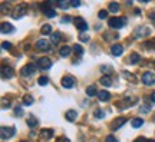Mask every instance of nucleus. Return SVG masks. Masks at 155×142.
<instances>
[{"label":"nucleus","mask_w":155,"mask_h":142,"mask_svg":"<svg viewBox=\"0 0 155 142\" xmlns=\"http://www.w3.org/2000/svg\"><path fill=\"white\" fill-rule=\"evenodd\" d=\"M131 125H132V128H141L142 125H144V119H141V118H135V119H132V122H131Z\"/></svg>","instance_id":"obj_20"},{"label":"nucleus","mask_w":155,"mask_h":142,"mask_svg":"<svg viewBox=\"0 0 155 142\" xmlns=\"http://www.w3.org/2000/svg\"><path fill=\"white\" fill-rule=\"evenodd\" d=\"M108 25L112 29H121V27H123V26L126 25V19L125 17H111Z\"/></svg>","instance_id":"obj_1"},{"label":"nucleus","mask_w":155,"mask_h":142,"mask_svg":"<svg viewBox=\"0 0 155 142\" xmlns=\"http://www.w3.org/2000/svg\"><path fill=\"white\" fill-rule=\"evenodd\" d=\"M99 82L103 85V86H111L112 85V80H111V76H102L99 79Z\"/></svg>","instance_id":"obj_24"},{"label":"nucleus","mask_w":155,"mask_h":142,"mask_svg":"<svg viewBox=\"0 0 155 142\" xmlns=\"http://www.w3.org/2000/svg\"><path fill=\"white\" fill-rule=\"evenodd\" d=\"M139 60H141V56H139L138 53H131V55H129V63L136 65Z\"/></svg>","instance_id":"obj_21"},{"label":"nucleus","mask_w":155,"mask_h":142,"mask_svg":"<svg viewBox=\"0 0 155 142\" xmlns=\"http://www.w3.org/2000/svg\"><path fill=\"white\" fill-rule=\"evenodd\" d=\"M26 13V6L25 5H19V6L14 9V13H13V19H22Z\"/></svg>","instance_id":"obj_7"},{"label":"nucleus","mask_w":155,"mask_h":142,"mask_svg":"<svg viewBox=\"0 0 155 142\" xmlns=\"http://www.w3.org/2000/svg\"><path fill=\"white\" fill-rule=\"evenodd\" d=\"M73 52H75L76 55H79V56H81V55H84V47H82L81 45H75V46H73Z\"/></svg>","instance_id":"obj_28"},{"label":"nucleus","mask_w":155,"mask_h":142,"mask_svg":"<svg viewBox=\"0 0 155 142\" xmlns=\"http://www.w3.org/2000/svg\"><path fill=\"white\" fill-rule=\"evenodd\" d=\"M154 121H155V116H154Z\"/></svg>","instance_id":"obj_48"},{"label":"nucleus","mask_w":155,"mask_h":142,"mask_svg":"<svg viewBox=\"0 0 155 142\" xmlns=\"http://www.w3.org/2000/svg\"><path fill=\"white\" fill-rule=\"evenodd\" d=\"M151 101L155 103V92H152V93H151Z\"/></svg>","instance_id":"obj_45"},{"label":"nucleus","mask_w":155,"mask_h":142,"mask_svg":"<svg viewBox=\"0 0 155 142\" xmlns=\"http://www.w3.org/2000/svg\"><path fill=\"white\" fill-rule=\"evenodd\" d=\"M53 129H49V128H45L40 131V138H43V139H50L53 138Z\"/></svg>","instance_id":"obj_13"},{"label":"nucleus","mask_w":155,"mask_h":142,"mask_svg":"<svg viewBox=\"0 0 155 142\" xmlns=\"http://www.w3.org/2000/svg\"><path fill=\"white\" fill-rule=\"evenodd\" d=\"M27 125H29L30 128H36V126H38V119L33 115H30V118L27 119Z\"/></svg>","instance_id":"obj_26"},{"label":"nucleus","mask_w":155,"mask_h":142,"mask_svg":"<svg viewBox=\"0 0 155 142\" xmlns=\"http://www.w3.org/2000/svg\"><path fill=\"white\" fill-rule=\"evenodd\" d=\"M122 52H123L122 45H114L112 47H111V53H112L114 56H121Z\"/></svg>","instance_id":"obj_14"},{"label":"nucleus","mask_w":155,"mask_h":142,"mask_svg":"<svg viewBox=\"0 0 155 142\" xmlns=\"http://www.w3.org/2000/svg\"><path fill=\"white\" fill-rule=\"evenodd\" d=\"M149 19L152 20V23L155 25V12H152V13H149Z\"/></svg>","instance_id":"obj_43"},{"label":"nucleus","mask_w":155,"mask_h":142,"mask_svg":"<svg viewBox=\"0 0 155 142\" xmlns=\"http://www.w3.org/2000/svg\"><path fill=\"white\" fill-rule=\"evenodd\" d=\"M79 40H82V42H88V40H89V36H86L85 33H82V35H79Z\"/></svg>","instance_id":"obj_37"},{"label":"nucleus","mask_w":155,"mask_h":142,"mask_svg":"<svg viewBox=\"0 0 155 142\" xmlns=\"http://www.w3.org/2000/svg\"><path fill=\"white\" fill-rule=\"evenodd\" d=\"M134 142H148V141H147V139H145L144 136H139V138H136Z\"/></svg>","instance_id":"obj_42"},{"label":"nucleus","mask_w":155,"mask_h":142,"mask_svg":"<svg viewBox=\"0 0 155 142\" xmlns=\"http://www.w3.org/2000/svg\"><path fill=\"white\" fill-rule=\"evenodd\" d=\"M22 142H27V141H22Z\"/></svg>","instance_id":"obj_47"},{"label":"nucleus","mask_w":155,"mask_h":142,"mask_svg":"<svg viewBox=\"0 0 155 142\" xmlns=\"http://www.w3.org/2000/svg\"><path fill=\"white\" fill-rule=\"evenodd\" d=\"M13 75H14V72L10 66H3L2 68V77L3 79H10V77H13Z\"/></svg>","instance_id":"obj_10"},{"label":"nucleus","mask_w":155,"mask_h":142,"mask_svg":"<svg viewBox=\"0 0 155 142\" xmlns=\"http://www.w3.org/2000/svg\"><path fill=\"white\" fill-rule=\"evenodd\" d=\"M38 83L40 85V86H45V85L49 83V79L46 76H42V77H39V80H38Z\"/></svg>","instance_id":"obj_29"},{"label":"nucleus","mask_w":155,"mask_h":142,"mask_svg":"<svg viewBox=\"0 0 155 142\" xmlns=\"http://www.w3.org/2000/svg\"><path fill=\"white\" fill-rule=\"evenodd\" d=\"M2 47H3V49H7V50H10V49H12V43H10V42H3V43H2Z\"/></svg>","instance_id":"obj_34"},{"label":"nucleus","mask_w":155,"mask_h":142,"mask_svg":"<svg viewBox=\"0 0 155 142\" xmlns=\"http://www.w3.org/2000/svg\"><path fill=\"white\" fill-rule=\"evenodd\" d=\"M106 16H108V12H106V10H101V12L98 13V17H99V19H106Z\"/></svg>","instance_id":"obj_33"},{"label":"nucleus","mask_w":155,"mask_h":142,"mask_svg":"<svg viewBox=\"0 0 155 142\" xmlns=\"http://www.w3.org/2000/svg\"><path fill=\"white\" fill-rule=\"evenodd\" d=\"M52 66V60L49 58H40L38 60V68L42 71H49Z\"/></svg>","instance_id":"obj_4"},{"label":"nucleus","mask_w":155,"mask_h":142,"mask_svg":"<svg viewBox=\"0 0 155 142\" xmlns=\"http://www.w3.org/2000/svg\"><path fill=\"white\" fill-rule=\"evenodd\" d=\"M149 110H151V105H142L141 108H139V112H141V113H147Z\"/></svg>","instance_id":"obj_30"},{"label":"nucleus","mask_w":155,"mask_h":142,"mask_svg":"<svg viewBox=\"0 0 155 142\" xmlns=\"http://www.w3.org/2000/svg\"><path fill=\"white\" fill-rule=\"evenodd\" d=\"M69 5H71V3H68V2H59V3H58V6L62 7V9H68V7H69Z\"/></svg>","instance_id":"obj_35"},{"label":"nucleus","mask_w":155,"mask_h":142,"mask_svg":"<svg viewBox=\"0 0 155 142\" xmlns=\"http://www.w3.org/2000/svg\"><path fill=\"white\" fill-rule=\"evenodd\" d=\"M108 9H109L111 13H118V12H119V5H118V3H115V2H112V3H109Z\"/></svg>","instance_id":"obj_25"},{"label":"nucleus","mask_w":155,"mask_h":142,"mask_svg":"<svg viewBox=\"0 0 155 142\" xmlns=\"http://www.w3.org/2000/svg\"><path fill=\"white\" fill-rule=\"evenodd\" d=\"M98 98H99V101H103V102H105V101H108L111 98V93L106 92V90H99V92H98Z\"/></svg>","instance_id":"obj_18"},{"label":"nucleus","mask_w":155,"mask_h":142,"mask_svg":"<svg viewBox=\"0 0 155 142\" xmlns=\"http://www.w3.org/2000/svg\"><path fill=\"white\" fill-rule=\"evenodd\" d=\"M35 46H36V49H39V50H43V52L50 50V43L46 39H39Z\"/></svg>","instance_id":"obj_6"},{"label":"nucleus","mask_w":155,"mask_h":142,"mask_svg":"<svg viewBox=\"0 0 155 142\" xmlns=\"http://www.w3.org/2000/svg\"><path fill=\"white\" fill-rule=\"evenodd\" d=\"M95 116H96V118H99V119H102L103 116H105V113H103L102 109H96V110H95Z\"/></svg>","instance_id":"obj_32"},{"label":"nucleus","mask_w":155,"mask_h":142,"mask_svg":"<svg viewBox=\"0 0 155 142\" xmlns=\"http://www.w3.org/2000/svg\"><path fill=\"white\" fill-rule=\"evenodd\" d=\"M35 65H32V63H29V65H26V66H23L22 68V71H20V73L23 75V76H29V75H33L35 73Z\"/></svg>","instance_id":"obj_9"},{"label":"nucleus","mask_w":155,"mask_h":142,"mask_svg":"<svg viewBox=\"0 0 155 142\" xmlns=\"http://www.w3.org/2000/svg\"><path fill=\"white\" fill-rule=\"evenodd\" d=\"M71 20H72L71 16H63V17H62V23H68V22H71Z\"/></svg>","instance_id":"obj_41"},{"label":"nucleus","mask_w":155,"mask_h":142,"mask_svg":"<svg viewBox=\"0 0 155 142\" xmlns=\"http://www.w3.org/2000/svg\"><path fill=\"white\" fill-rule=\"evenodd\" d=\"M125 123H126V118H125V116H119V118H116V119L112 121L111 129H112V131H118V129L121 128L122 125H125Z\"/></svg>","instance_id":"obj_5"},{"label":"nucleus","mask_w":155,"mask_h":142,"mask_svg":"<svg viewBox=\"0 0 155 142\" xmlns=\"http://www.w3.org/2000/svg\"><path fill=\"white\" fill-rule=\"evenodd\" d=\"M50 40H52V43H53V45H58L59 40H60V33H59V32H55L53 35H52Z\"/></svg>","instance_id":"obj_27"},{"label":"nucleus","mask_w":155,"mask_h":142,"mask_svg":"<svg viewBox=\"0 0 155 142\" xmlns=\"http://www.w3.org/2000/svg\"><path fill=\"white\" fill-rule=\"evenodd\" d=\"M14 134H16V129L13 128V126H2V128H0L2 139H9V138H12Z\"/></svg>","instance_id":"obj_2"},{"label":"nucleus","mask_w":155,"mask_h":142,"mask_svg":"<svg viewBox=\"0 0 155 142\" xmlns=\"http://www.w3.org/2000/svg\"><path fill=\"white\" fill-rule=\"evenodd\" d=\"M101 71H102L103 73H112V68H109V66H102Z\"/></svg>","instance_id":"obj_36"},{"label":"nucleus","mask_w":155,"mask_h":142,"mask_svg":"<svg viewBox=\"0 0 155 142\" xmlns=\"http://www.w3.org/2000/svg\"><path fill=\"white\" fill-rule=\"evenodd\" d=\"M71 52H72L71 46H62L60 50H59V55H60L62 58H68V56L71 55Z\"/></svg>","instance_id":"obj_16"},{"label":"nucleus","mask_w":155,"mask_h":142,"mask_svg":"<svg viewBox=\"0 0 155 142\" xmlns=\"http://www.w3.org/2000/svg\"><path fill=\"white\" fill-rule=\"evenodd\" d=\"M33 102H35L33 96H30V95H25V96H23V105H25V106H30Z\"/></svg>","instance_id":"obj_22"},{"label":"nucleus","mask_w":155,"mask_h":142,"mask_svg":"<svg viewBox=\"0 0 155 142\" xmlns=\"http://www.w3.org/2000/svg\"><path fill=\"white\" fill-rule=\"evenodd\" d=\"M145 33H147V35L149 33L148 27H145V26H139V27H136L135 30H134V36H135V38H142V36H145Z\"/></svg>","instance_id":"obj_11"},{"label":"nucleus","mask_w":155,"mask_h":142,"mask_svg":"<svg viewBox=\"0 0 155 142\" xmlns=\"http://www.w3.org/2000/svg\"><path fill=\"white\" fill-rule=\"evenodd\" d=\"M105 142H118V141H116L115 136L109 135V136H106V138H105Z\"/></svg>","instance_id":"obj_38"},{"label":"nucleus","mask_w":155,"mask_h":142,"mask_svg":"<svg viewBox=\"0 0 155 142\" xmlns=\"http://www.w3.org/2000/svg\"><path fill=\"white\" fill-rule=\"evenodd\" d=\"M73 22H75V26H76L81 32L88 30V23H86V22H85L82 17H75V19H73Z\"/></svg>","instance_id":"obj_8"},{"label":"nucleus","mask_w":155,"mask_h":142,"mask_svg":"<svg viewBox=\"0 0 155 142\" xmlns=\"http://www.w3.org/2000/svg\"><path fill=\"white\" fill-rule=\"evenodd\" d=\"M75 85V79L72 76H65L63 79H62V86L63 88H66V89H69V88H72Z\"/></svg>","instance_id":"obj_12"},{"label":"nucleus","mask_w":155,"mask_h":142,"mask_svg":"<svg viewBox=\"0 0 155 142\" xmlns=\"http://www.w3.org/2000/svg\"><path fill=\"white\" fill-rule=\"evenodd\" d=\"M58 142H71V141H69V139H66V138H63V136H62L60 139H58Z\"/></svg>","instance_id":"obj_44"},{"label":"nucleus","mask_w":155,"mask_h":142,"mask_svg":"<svg viewBox=\"0 0 155 142\" xmlns=\"http://www.w3.org/2000/svg\"><path fill=\"white\" fill-rule=\"evenodd\" d=\"M148 142H155V141H148Z\"/></svg>","instance_id":"obj_46"},{"label":"nucleus","mask_w":155,"mask_h":142,"mask_svg":"<svg viewBox=\"0 0 155 142\" xmlns=\"http://www.w3.org/2000/svg\"><path fill=\"white\" fill-rule=\"evenodd\" d=\"M40 33H42V35H50L52 33V26L47 25V23L43 25L42 26V29H40Z\"/></svg>","instance_id":"obj_23"},{"label":"nucleus","mask_w":155,"mask_h":142,"mask_svg":"<svg viewBox=\"0 0 155 142\" xmlns=\"http://www.w3.org/2000/svg\"><path fill=\"white\" fill-rule=\"evenodd\" d=\"M12 32H14V27H13L10 23L3 22V23H2V33H3V35H6V33H12Z\"/></svg>","instance_id":"obj_15"},{"label":"nucleus","mask_w":155,"mask_h":142,"mask_svg":"<svg viewBox=\"0 0 155 142\" xmlns=\"http://www.w3.org/2000/svg\"><path fill=\"white\" fill-rule=\"evenodd\" d=\"M71 6L79 7V6H81V2H79V0H72V2H71Z\"/></svg>","instance_id":"obj_40"},{"label":"nucleus","mask_w":155,"mask_h":142,"mask_svg":"<svg viewBox=\"0 0 155 142\" xmlns=\"http://www.w3.org/2000/svg\"><path fill=\"white\" fill-rule=\"evenodd\" d=\"M22 113H23L22 108H19V106H17V108L14 109V115H16V116H22Z\"/></svg>","instance_id":"obj_39"},{"label":"nucleus","mask_w":155,"mask_h":142,"mask_svg":"<svg viewBox=\"0 0 155 142\" xmlns=\"http://www.w3.org/2000/svg\"><path fill=\"white\" fill-rule=\"evenodd\" d=\"M123 76H125V77H128V79H129V82H136L135 75H129L128 72H125V73H123Z\"/></svg>","instance_id":"obj_31"},{"label":"nucleus","mask_w":155,"mask_h":142,"mask_svg":"<svg viewBox=\"0 0 155 142\" xmlns=\"http://www.w3.org/2000/svg\"><path fill=\"white\" fill-rule=\"evenodd\" d=\"M66 119L68 121H71V122H73V121H76V118H78V112L76 110H73V109H71V110H68L66 112Z\"/></svg>","instance_id":"obj_17"},{"label":"nucleus","mask_w":155,"mask_h":142,"mask_svg":"<svg viewBox=\"0 0 155 142\" xmlns=\"http://www.w3.org/2000/svg\"><path fill=\"white\" fill-rule=\"evenodd\" d=\"M142 83L147 85V86H152L155 83V75L152 72H145L142 75Z\"/></svg>","instance_id":"obj_3"},{"label":"nucleus","mask_w":155,"mask_h":142,"mask_svg":"<svg viewBox=\"0 0 155 142\" xmlns=\"http://www.w3.org/2000/svg\"><path fill=\"white\" fill-rule=\"evenodd\" d=\"M86 95H88V96H95V95H98L96 86H95V85L88 86V88H86Z\"/></svg>","instance_id":"obj_19"}]
</instances>
